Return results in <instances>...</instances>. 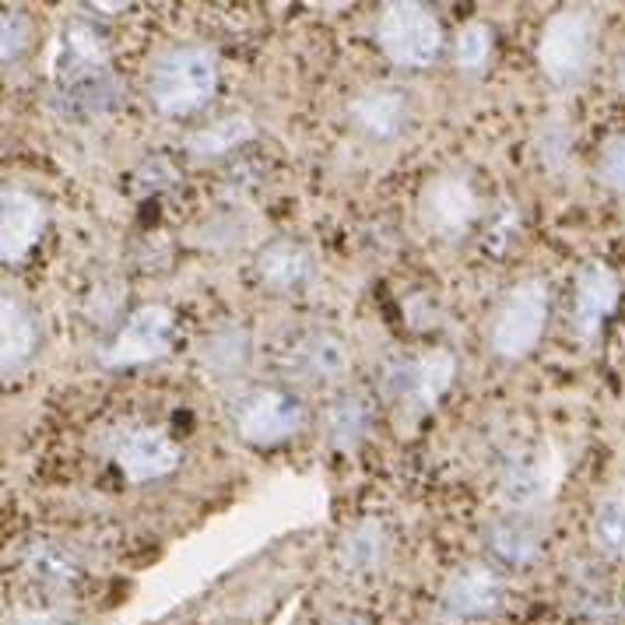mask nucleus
I'll return each mask as SVG.
<instances>
[{"instance_id":"nucleus-1","label":"nucleus","mask_w":625,"mask_h":625,"mask_svg":"<svg viewBox=\"0 0 625 625\" xmlns=\"http://www.w3.org/2000/svg\"><path fill=\"white\" fill-rule=\"evenodd\" d=\"M218 92V54L215 46L187 43L155 57L148 71V99L162 116L200 113Z\"/></svg>"},{"instance_id":"nucleus-2","label":"nucleus","mask_w":625,"mask_h":625,"mask_svg":"<svg viewBox=\"0 0 625 625\" xmlns=\"http://www.w3.org/2000/svg\"><path fill=\"white\" fill-rule=\"evenodd\" d=\"M377 46L401 71H426L443 57L447 32L436 11L415 0H394L377 14Z\"/></svg>"},{"instance_id":"nucleus-3","label":"nucleus","mask_w":625,"mask_h":625,"mask_svg":"<svg viewBox=\"0 0 625 625\" xmlns=\"http://www.w3.org/2000/svg\"><path fill=\"white\" fill-rule=\"evenodd\" d=\"M594 54H598V19L587 8H563L542 25V36H537V67L559 89L577 84L590 71Z\"/></svg>"},{"instance_id":"nucleus-4","label":"nucleus","mask_w":625,"mask_h":625,"mask_svg":"<svg viewBox=\"0 0 625 625\" xmlns=\"http://www.w3.org/2000/svg\"><path fill=\"white\" fill-rule=\"evenodd\" d=\"M548 302L552 292L542 278H523L510 292L502 296L499 310L493 316V331H488V345L499 359H528L537 348L548 324Z\"/></svg>"},{"instance_id":"nucleus-5","label":"nucleus","mask_w":625,"mask_h":625,"mask_svg":"<svg viewBox=\"0 0 625 625\" xmlns=\"http://www.w3.org/2000/svg\"><path fill=\"white\" fill-rule=\"evenodd\" d=\"M458 377V359L450 348H426L415 359H394L383 369V386L391 401L412 418L429 415L447 397Z\"/></svg>"},{"instance_id":"nucleus-6","label":"nucleus","mask_w":625,"mask_h":625,"mask_svg":"<svg viewBox=\"0 0 625 625\" xmlns=\"http://www.w3.org/2000/svg\"><path fill=\"white\" fill-rule=\"evenodd\" d=\"M418 218L429 235L443 243H458L482 218V197L467 173H439L432 176L418 197Z\"/></svg>"},{"instance_id":"nucleus-7","label":"nucleus","mask_w":625,"mask_h":625,"mask_svg":"<svg viewBox=\"0 0 625 625\" xmlns=\"http://www.w3.org/2000/svg\"><path fill=\"white\" fill-rule=\"evenodd\" d=\"M57 78L63 81V95L71 99H109V46L106 36L92 22H71L60 36Z\"/></svg>"},{"instance_id":"nucleus-8","label":"nucleus","mask_w":625,"mask_h":625,"mask_svg":"<svg viewBox=\"0 0 625 625\" xmlns=\"http://www.w3.org/2000/svg\"><path fill=\"white\" fill-rule=\"evenodd\" d=\"M306 426V404L281 386H257L235 404V432L253 447H281Z\"/></svg>"},{"instance_id":"nucleus-9","label":"nucleus","mask_w":625,"mask_h":625,"mask_svg":"<svg viewBox=\"0 0 625 625\" xmlns=\"http://www.w3.org/2000/svg\"><path fill=\"white\" fill-rule=\"evenodd\" d=\"M506 598V583L493 566L471 563L450 572L443 590H439L436 615L443 625H467L496 615Z\"/></svg>"},{"instance_id":"nucleus-10","label":"nucleus","mask_w":625,"mask_h":625,"mask_svg":"<svg viewBox=\"0 0 625 625\" xmlns=\"http://www.w3.org/2000/svg\"><path fill=\"white\" fill-rule=\"evenodd\" d=\"M169 342H173V313L162 302H148L120 324V331L103 351V362L113 369L155 362L169 351Z\"/></svg>"},{"instance_id":"nucleus-11","label":"nucleus","mask_w":625,"mask_h":625,"mask_svg":"<svg viewBox=\"0 0 625 625\" xmlns=\"http://www.w3.org/2000/svg\"><path fill=\"white\" fill-rule=\"evenodd\" d=\"M113 461L124 471L130 485H148L159 482L183 464V450L165 429L155 426H130L127 432L116 436L113 443Z\"/></svg>"},{"instance_id":"nucleus-12","label":"nucleus","mask_w":625,"mask_h":625,"mask_svg":"<svg viewBox=\"0 0 625 625\" xmlns=\"http://www.w3.org/2000/svg\"><path fill=\"white\" fill-rule=\"evenodd\" d=\"M555 488L552 453L542 447H517L499 464V496L513 513H534V506Z\"/></svg>"},{"instance_id":"nucleus-13","label":"nucleus","mask_w":625,"mask_h":625,"mask_svg":"<svg viewBox=\"0 0 625 625\" xmlns=\"http://www.w3.org/2000/svg\"><path fill=\"white\" fill-rule=\"evenodd\" d=\"M618 296V278L607 264L587 261L577 267V278H572V331H577L580 342H594L604 331V320L615 313Z\"/></svg>"},{"instance_id":"nucleus-14","label":"nucleus","mask_w":625,"mask_h":625,"mask_svg":"<svg viewBox=\"0 0 625 625\" xmlns=\"http://www.w3.org/2000/svg\"><path fill=\"white\" fill-rule=\"evenodd\" d=\"M43 232L46 205L32 190L8 183L4 194H0V257H4V264H22L39 246Z\"/></svg>"},{"instance_id":"nucleus-15","label":"nucleus","mask_w":625,"mask_h":625,"mask_svg":"<svg viewBox=\"0 0 625 625\" xmlns=\"http://www.w3.org/2000/svg\"><path fill=\"white\" fill-rule=\"evenodd\" d=\"M281 369H285V377H289L292 383L324 386V383H334V380L345 377L348 351L334 334L313 331V334H302L299 342L285 351Z\"/></svg>"},{"instance_id":"nucleus-16","label":"nucleus","mask_w":625,"mask_h":625,"mask_svg":"<svg viewBox=\"0 0 625 625\" xmlns=\"http://www.w3.org/2000/svg\"><path fill=\"white\" fill-rule=\"evenodd\" d=\"M351 124L359 127L366 138L373 141H394L404 134L412 120V103L408 95L394 84H369L348 103Z\"/></svg>"},{"instance_id":"nucleus-17","label":"nucleus","mask_w":625,"mask_h":625,"mask_svg":"<svg viewBox=\"0 0 625 625\" xmlns=\"http://www.w3.org/2000/svg\"><path fill=\"white\" fill-rule=\"evenodd\" d=\"M313 275H316L313 253L296 240H275L257 253V278L264 289H271L278 296L306 289Z\"/></svg>"},{"instance_id":"nucleus-18","label":"nucleus","mask_w":625,"mask_h":625,"mask_svg":"<svg viewBox=\"0 0 625 625\" xmlns=\"http://www.w3.org/2000/svg\"><path fill=\"white\" fill-rule=\"evenodd\" d=\"M36 345H39L36 316H32V310L19 296L4 292V299H0V362H4V380L22 373Z\"/></svg>"},{"instance_id":"nucleus-19","label":"nucleus","mask_w":625,"mask_h":625,"mask_svg":"<svg viewBox=\"0 0 625 625\" xmlns=\"http://www.w3.org/2000/svg\"><path fill=\"white\" fill-rule=\"evenodd\" d=\"M488 548H493L506 566H531L542 555V523L534 513H510L488 523Z\"/></svg>"},{"instance_id":"nucleus-20","label":"nucleus","mask_w":625,"mask_h":625,"mask_svg":"<svg viewBox=\"0 0 625 625\" xmlns=\"http://www.w3.org/2000/svg\"><path fill=\"white\" fill-rule=\"evenodd\" d=\"M386 555H391V534L377 517H362L359 523H351L342 545H337V563L345 572H373L386 563Z\"/></svg>"},{"instance_id":"nucleus-21","label":"nucleus","mask_w":625,"mask_h":625,"mask_svg":"<svg viewBox=\"0 0 625 625\" xmlns=\"http://www.w3.org/2000/svg\"><path fill=\"white\" fill-rule=\"evenodd\" d=\"M369 421H373V412L359 394H342L327 404L324 415V432L327 443L342 453H351L362 447V439L369 436Z\"/></svg>"},{"instance_id":"nucleus-22","label":"nucleus","mask_w":625,"mask_h":625,"mask_svg":"<svg viewBox=\"0 0 625 625\" xmlns=\"http://www.w3.org/2000/svg\"><path fill=\"white\" fill-rule=\"evenodd\" d=\"M253 134H257V127H253L250 116H222V120L194 130L187 138V151L194 159H222L229 151L253 141Z\"/></svg>"},{"instance_id":"nucleus-23","label":"nucleus","mask_w":625,"mask_h":625,"mask_svg":"<svg viewBox=\"0 0 625 625\" xmlns=\"http://www.w3.org/2000/svg\"><path fill=\"white\" fill-rule=\"evenodd\" d=\"M25 572L43 587H71L81 577V566L63 545L36 542L25 552Z\"/></svg>"},{"instance_id":"nucleus-24","label":"nucleus","mask_w":625,"mask_h":625,"mask_svg":"<svg viewBox=\"0 0 625 625\" xmlns=\"http://www.w3.org/2000/svg\"><path fill=\"white\" fill-rule=\"evenodd\" d=\"M200 362L211 377H232L250 362V334L243 327H225L208 337Z\"/></svg>"},{"instance_id":"nucleus-25","label":"nucleus","mask_w":625,"mask_h":625,"mask_svg":"<svg viewBox=\"0 0 625 625\" xmlns=\"http://www.w3.org/2000/svg\"><path fill=\"white\" fill-rule=\"evenodd\" d=\"M496 36L485 22H467L458 39H453V63H458L461 74H485L488 60H493Z\"/></svg>"},{"instance_id":"nucleus-26","label":"nucleus","mask_w":625,"mask_h":625,"mask_svg":"<svg viewBox=\"0 0 625 625\" xmlns=\"http://www.w3.org/2000/svg\"><path fill=\"white\" fill-rule=\"evenodd\" d=\"M0 32H4V43H0V54H4V63L19 60L25 49H28V39H32V22L22 8H8L4 19H0Z\"/></svg>"},{"instance_id":"nucleus-27","label":"nucleus","mask_w":625,"mask_h":625,"mask_svg":"<svg viewBox=\"0 0 625 625\" xmlns=\"http://www.w3.org/2000/svg\"><path fill=\"white\" fill-rule=\"evenodd\" d=\"M598 176L604 187L612 190H625V134H615L601 144L598 155Z\"/></svg>"},{"instance_id":"nucleus-28","label":"nucleus","mask_w":625,"mask_h":625,"mask_svg":"<svg viewBox=\"0 0 625 625\" xmlns=\"http://www.w3.org/2000/svg\"><path fill=\"white\" fill-rule=\"evenodd\" d=\"M517 232H520V215H517V208L510 205V200H502L499 211L493 215L488 235H485L488 253H506V250H510V243L517 240Z\"/></svg>"},{"instance_id":"nucleus-29","label":"nucleus","mask_w":625,"mask_h":625,"mask_svg":"<svg viewBox=\"0 0 625 625\" xmlns=\"http://www.w3.org/2000/svg\"><path fill=\"white\" fill-rule=\"evenodd\" d=\"M598 542L607 545L612 552H625V510L622 506H604V510L598 513Z\"/></svg>"},{"instance_id":"nucleus-30","label":"nucleus","mask_w":625,"mask_h":625,"mask_svg":"<svg viewBox=\"0 0 625 625\" xmlns=\"http://www.w3.org/2000/svg\"><path fill=\"white\" fill-rule=\"evenodd\" d=\"M555 134H559V124L548 120V124L542 127V159H545L548 169H559V165L566 162V151H569V130L563 134L559 141H555Z\"/></svg>"},{"instance_id":"nucleus-31","label":"nucleus","mask_w":625,"mask_h":625,"mask_svg":"<svg viewBox=\"0 0 625 625\" xmlns=\"http://www.w3.org/2000/svg\"><path fill=\"white\" fill-rule=\"evenodd\" d=\"M618 81H622V89H625V49H622V63H618Z\"/></svg>"}]
</instances>
